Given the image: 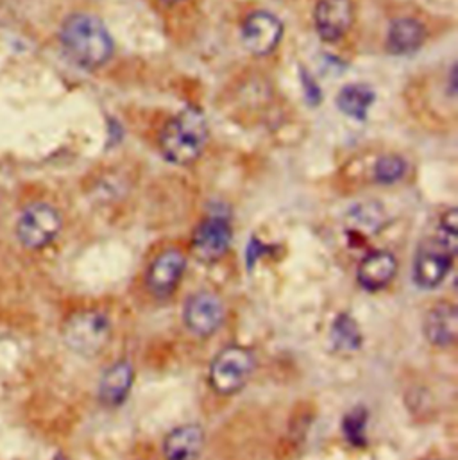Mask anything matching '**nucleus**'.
<instances>
[{"label": "nucleus", "instance_id": "f257e3e1", "mask_svg": "<svg viewBox=\"0 0 458 460\" xmlns=\"http://www.w3.org/2000/svg\"><path fill=\"white\" fill-rule=\"evenodd\" d=\"M59 41L68 59L86 70L101 68L115 52L108 27L90 13L70 14L61 25Z\"/></svg>", "mask_w": 458, "mask_h": 460}, {"label": "nucleus", "instance_id": "f03ea898", "mask_svg": "<svg viewBox=\"0 0 458 460\" xmlns=\"http://www.w3.org/2000/svg\"><path fill=\"white\" fill-rule=\"evenodd\" d=\"M208 122L196 108L180 111L160 135V151L176 165H190L201 158L208 144Z\"/></svg>", "mask_w": 458, "mask_h": 460}, {"label": "nucleus", "instance_id": "7ed1b4c3", "mask_svg": "<svg viewBox=\"0 0 458 460\" xmlns=\"http://www.w3.org/2000/svg\"><path fill=\"white\" fill-rule=\"evenodd\" d=\"M110 339L111 323L104 314L97 310H83L74 314L63 328L65 344L74 353L88 358L102 353Z\"/></svg>", "mask_w": 458, "mask_h": 460}, {"label": "nucleus", "instance_id": "20e7f679", "mask_svg": "<svg viewBox=\"0 0 458 460\" xmlns=\"http://www.w3.org/2000/svg\"><path fill=\"white\" fill-rule=\"evenodd\" d=\"M256 360L254 355L243 346H228L212 360L208 380L210 387L221 394L231 396L242 391L252 376Z\"/></svg>", "mask_w": 458, "mask_h": 460}, {"label": "nucleus", "instance_id": "39448f33", "mask_svg": "<svg viewBox=\"0 0 458 460\" xmlns=\"http://www.w3.org/2000/svg\"><path fill=\"white\" fill-rule=\"evenodd\" d=\"M61 226V216L54 207L36 203L22 212L16 223V236L27 249H43L56 240Z\"/></svg>", "mask_w": 458, "mask_h": 460}, {"label": "nucleus", "instance_id": "423d86ee", "mask_svg": "<svg viewBox=\"0 0 458 460\" xmlns=\"http://www.w3.org/2000/svg\"><path fill=\"white\" fill-rule=\"evenodd\" d=\"M226 319L225 301L208 290L192 294L183 306V323L198 337H210L221 330Z\"/></svg>", "mask_w": 458, "mask_h": 460}, {"label": "nucleus", "instance_id": "0eeeda50", "mask_svg": "<svg viewBox=\"0 0 458 460\" xmlns=\"http://www.w3.org/2000/svg\"><path fill=\"white\" fill-rule=\"evenodd\" d=\"M454 260L455 254L450 252L437 238L423 242L412 265L414 283L423 290L437 288L450 274Z\"/></svg>", "mask_w": 458, "mask_h": 460}, {"label": "nucleus", "instance_id": "6e6552de", "mask_svg": "<svg viewBox=\"0 0 458 460\" xmlns=\"http://www.w3.org/2000/svg\"><path fill=\"white\" fill-rule=\"evenodd\" d=\"M283 23L269 11H254L242 23L243 47L254 56L270 54L281 41Z\"/></svg>", "mask_w": 458, "mask_h": 460}, {"label": "nucleus", "instance_id": "1a4fd4ad", "mask_svg": "<svg viewBox=\"0 0 458 460\" xmlns=\"http://www.w3.org/2000/svg\"><path fill=\"white\" fill-rule=\"evenodd\" d=\"M187 269V258L180 249H165L147 269L145 285L154 297H169L180 285Z\"/></svg>", "mask_w": 458, "mask_h": 460}, {"label": "nucleus", "instance_id": "9d476101", "mask_svg": "<svg viewBox=\"0 0 458 460\" xmlns=\"http://www.w3.org/2000/svg\"><path fill=\"white\" fill-rule=\"evenodd\" d=\"M315 29L319 36L328 41L342 40L355 20V7L351 0H319L315 13Z\"/></svg>", "mask_w": 458, "mask_h": 460}, {"label": "nucleus", "instance_id": "9b49d317", "mask_svg": "<svg viewBox=\"0 0 458 460\" xmlns=\"http://www.w3.org/2000/svg\"><path fill=\"white\" fill-rule=\"evenodd\" d=\"M231 245V226L223 217L205 219L192 236V251L198 260L214 263L228 252Z\"/></svg>", "mask_w": 458, "mask_h": 460}, {"label": "nucleus", "instance_id": "f8f14e48", "mask_svg": "<svg viewBox=\"0 0 458 460\" xmlns=\"http://www.w3.org/2000/svg\"><path fill=\"white\" fill-rule=\"evenodd\" d=\"M133 382H135V369L131 362L119 360L111 364L104 371L99 382L97 394H99L101 405H104L106 409L120 407L128 400Z\"/></svg>", "mask_w": 458, "mask_h": 460}, {"label": "nucleus", "instance_id": "ddd939ff", "mask_svg": "<svg viewBox=\"0 0 458 460\" xmlns=\"http://www.w3.org/2000/svg\"><path fill=\"white\" fill-rule=\"evenodd\" d=\"M398 272V260L389 251H373L362 258L357 279L358 285L367 292L383 290Z\"/></svg>", "mask_w": 458, "mask_h": 460}, {"label": "nucleus", "instance_id": "4468645a", "mask_svg": "<svg viewBox=\"0 0 458 460\" xmlns=\"http://www.w3.org/2000/svg\"><path fill=\"white\" fill-rule=\"evenodd\" d=\"M425 339L437 348H450L455 344L458 335V312L454 303H439L423 321Z\"/></svg>", "mask_w": 458, "mask_h": 460}, {"label": "nucleus", "instance_id": "2eb2a0df", "mask_svg": "<svg viewBox=\"0 0 458 460\" xmlns=\"http://www.w3.org/2000/svg\"><path fill=\"white\" fill-rule=\"evenodd\" d=\"M205 448V430L199 425H181L163 441L165 460H198Z\"/></svg>", "mask_w": 458, "mask_h": 460}, {"label": "nucleus", "instance_id": "dca6fc26", "mask_svg": "<svg viewBox=\"0 0 458 460\" xmlns=\"http://www.w3.org/2000/svg\"><path fill=\"white\" fill-rule=\"evenodd\" d=\"M427 40L425 25L416 18H396L387 31V49L396 56L412 54L421 49Z\"/></svg>", "mask_w": 458, "mask_h": 460}, {"label": "nucleus", "instance_id": "f3484780", "mask_svg": "<svg viewBox=\"0 0 458 460\" xmlns=\"http://www.w3.org/2000/svg\"><path fill=\"white\" fill-rule=\"evenodd\" d=\"M387 225L385 210L376 201H364L349 208L346 216V226L353 234L371 236L383 230Z\"/></svg>", "mask_w": 458, "mask_h": 460}, {"label": "nucleus", "instance_id": "a211bd4d", "mask_svg": "<svg viewBox=\"0 0 458 460\" xmlns=\"http://www.w3.org/2000/svg\"><path fill=\"white\" fill-rule=\"evenodd\" d=\"M376 93L369 84L355 83L348 84L339 92L337 106L342 113L355 120H364L369 113V108L374 104Z\"/></svg>", "mask_w": 458, "mask_h": 460}, {"label": "nucleus", "instance_id": "6ab92c4d", "mask_svg": "<svg viewBox=\"0 0 458 460\" xmlns=\"http://www.w3.org/2000/svg\"><path fill=\"white\" fill-rule=\"evenodd\" d=\"M330 339H331V344H333L335 351L346 353V355L357 353L362 348V342H364L360 326L349 314L337 315V319L331 324Z\"/></svg>", "mask_w": 458, "mask_h": 460}, {"label": "nucleus", "instance_id": "aec40b11", "mask_svg": "<svg viewBox=\"0 0 458 460\" xmlns=\"http://www.w3.org/2000/svg\"><path fill=\"white\" fill-rule=\"evenodd\" d=\"M367 420L369 414L364 407L353 409L342 420V434L355 448H362L367 445Z\"/></svg>", "mask_w": 458, "mask_h": 460}, {"label": "nucleus", "instance_id": "412c9836", "mask_svg": "<svg viewBox=\"0 0 458 460\" xmlns=\"http://www.w3.org/2000/svg\"><path fill=\"white\" fill-rule=\"evenodd\" d=\"M407 162L398 155H385L374 164V180L380 185H394L407 174Z\"/></svg>", "mask_w": 458, "mask_h": 460}, {"label": "nucleus", "instance_id": "4be33fe9", "mask_svg": "<svg viewBox=\"0 0 458 460\" xmlns=\"http://www.w3.org/2000/svg\"><path fill=\"white\" fill-rule=\"evenodd\" d=\"M450 252L457 254L458 251V217L457 210L450 208L439 223L437 236H436Z\"/></svg>", "mask_w": 458, "mask_h": 460}, {"label": "nucleus", "instance_id": "5701e85b", "mask_svg": "<svg viewBox=\"0 0 458 460\" xmlns=\"http://www.w3.org/2000/svg\"><path fill=\"white\" fill-rule=\"evenodd\" d=\"M312 83H313V81H312L310 74H306V72L303 70V86L306 88V99L310 101V104H317V102L321 101V92H319L317 84H312Z\"/></svg>", "mask_w": 458, "mask_h": 460}, {"label": "nucleus", "instance_id": "b1692460", "mask_svg": "<svg viewBox=\"0 0 458 460\" xmlns=\"http://www.w3.org/2000/svg\"><path fill=\"white\" fill-rule=\"evenodd\" d=\"M165 4H178V2H181V0H163Z\"/></svg>", "mask_w": 458, "mask_h": 460}, {"label": "nucleus", "instance_id": "393cba45", "mask_svg": "<svg viewBox=\"0 0 458 460\" xmlns=\"http://www.w3.org/2000/svg\"><path fill=\"white\" fill-rule=\"evenodd\" d=\"M432 460H441V459H432Z\"/></svg>", "mask_w": 458, "mask_h": 460}]
</instances>
